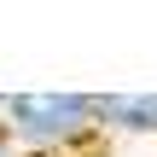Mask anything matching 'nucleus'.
Instances as JSON below:
<instances>
[{
    "instance_id": "obj_1",
    "label": "nucleus",
    "mask_w": 157,
    "mask_h": 157,
    "mask_svg": "<svg viewBox=\"0 0 157 157\" xmlns=\"http://www.w3.org/2000/svg\"><path fill=\"white\" fill-rule=\"evenodd\" d=\"M0 128L23 151H76L99 134V93H6Z\"/></svg>"
},
{
    "instance_id": "obj_2",
    "label": "nucleus",
    "mask_w": 157,
    "mask_h": 157,
    "mask_svg": "<svg viewBox=\"0 0 157 157\" xmlns=\"http://www.w3.org/2000/svg\"><path fill=\"white\" fill-rule=\"evenodd\" d=\"M99 128L157 140V93H99Z\"/></svg>"
},
{
    "instance_id": "obj_3",
    "label": "nucleus",
    "mask_w": 157,
    "mask_h": 157,
    "mask_svg": "<svg viewBox=\"0 0 157 157\" xmlns=\"http://www.w3.org/2000/svg\"><path fill=\"white\" fill-rule=\"evenodd\" d=\"M0 157H29V151H23V146H17V140H12L6 128H0Z\"/></svg>"
}]
</instances>
